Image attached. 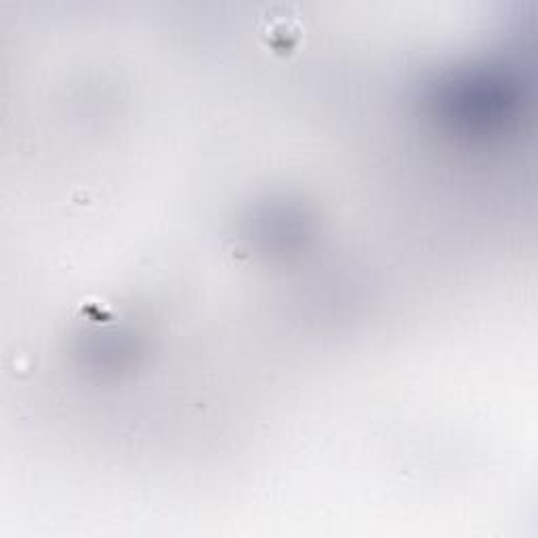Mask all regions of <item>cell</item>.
Listing matches in <instances>:
<instances>
[{
	"mask_svg": "<svg viewBox=\"0 0 538 538\" xmlns=\"http://www.w3.org/2000/svg\"><path fill=\"white\" fill-rule=\"evenodd\" d=\"M80 312H82V316H85L87 320L97 322V324H101V322H112V309H110V305L99 301V299H95V301H91V299L82 301L80 303Z\"/></svg>",
	"mask_w": 538,
	"mask_h": 538,
	"instance_id": "cell-2",
	"label": "cell"
},
{
	"mask_svg": "<svg viewBox=\"0 0 538 538\" xmlns=\"http://www.w3.org/2000/svg\"><path fill=\"white\" fill-rule=\"evenodd\" d=\"M255 32L265 49L280 57L293 55L305 40L303 11L295 3L267 5L257 15Z\"/></svg>",
	"mask_w": 538,
	"mask_h": 538,
	"instance_id": "cell-1",
	"label": "cell"
}]
</instances>
